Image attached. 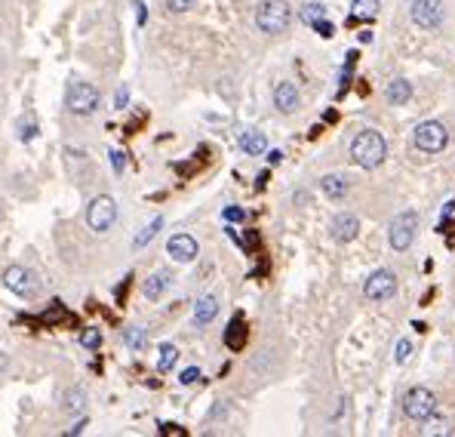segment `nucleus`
Returning a JSON list of instances; mask_svg holds the SVG:
<instances>
[{
  "mask_svg": "<svg viewBox=\"0 0 455 437\" xmlns=\"http://www.w3.org/2000/svg\"><path fill=\"white\" fill-rule=\"evenodd\" d=\"M387 157V142L382 139V133L375 130H360L357 136L351 139V161L360 166V170H375L382 166Z\"/></svg>",
  "mask_w": 455,
  "mask_h": 437,
  "instance_id": "obj_1",
  "label": "nucleus"
},
{
  "mask_svg": "<svg viewBox=\"0 0 455 437\" xmlns=\"http://www.w3.org/2000/svg\"><path fill=\"white\" fill-rule=\"evenodd\" d=\"M292 22V10L286 0H262L256 10V25L262 35H283Z\"/></svg>",
  "mask_w": 455,
  "mask_h": 437,
  "instance_id": "obj_2",
  "label": "nucleus"
},
{
  "mask_svg": "<svg viewBox=\"0 0 455 437\" xmlns=\"http://www.w3.org/2000/svg\"><path fill=\"white\" fill-rule=\"evenodd\" d=\"M99 102H102V96H99V90L92 87V83H87V80L68 83V92H65V105H68L71 114L89 117L99 108Z\"/></svg>",
  "mask_w": 455,
  "mask_h": 437,
  "instance_id": "obj_3",
  "label": "nucleus"
},
{
  "mask_svg": "<svg viewBox=\"0 0 455 437\" xmlns=\"http://www.w3.org/2000/svg\"><path fill=\"white\" fill-rule=\"evenodd\" d=\"M114 222H117V200L111 195L92 197L89 207H87V225H89V231L105 234V231L114 228Z\"/></svg>",
  "mask_w": 455,
  "mask_h": 437,
  "instance_id": "obj_4",
  "label": "nucleus"
},
{
  "mask_svg": "<svg viewBox=\"0 0 455 437\" xmlns=\"http://www.w3.org/2000/svg\"><path fill=\"white\" fill-rule=\"evenodd\" d=\"M412 142H416V148L425 151V154H440V151L449 145V133H446L440 121H425L412 133Z\"/></svg>",
  "mask_w": 455,
  "mask_h": 437,
  "instance_id": "obj_5",
  "label": "nucleus"
},
{
  "mask_svg": "<svg viewBox=\"0 0 455 437\" xmlns=\"http://www.w3.org/2000/svg\"><path fill=\"white\" fill-rule=\"evenodd\" d=\"M403 413H406L412 422H428V419L437 413V398L425 385H416V388H409L406 398H403Z\"/></svg>",
  "mask_w": 455,
  "mask_h": 437,
  "instance_id": "obj_6",
  "label": "nucleus"
},
{
  "mask_svg": "<svg viewBox=\"0 0 455 437\" xmlns=\"http://www.w3.org/2000/svg\"><path fill=\"white\" fill-rule=\"evenodd\" d=\"M4 287L10 290V293H15L19 299H35L37 296V290H40V283H37V277H35V271H28L25 265H10L4 271Z\"/></svg>",
  "mask_w": 455,
  "mask_h": 437,
  "instance_id": "obj_7",
  "label": "nucleus"
},
{
  "mask_svg": "<svg viewBox=\"0 0 455 437\" xmlns=\"http://www.w3.org/2000/svg\"><path fill=\"white\" fill-rule=\"evenodd\" d=\"M416 231H418V216L416 213H400V216H394L391 228H387V240H391V247L397 250V253H403V250L412 247Z\"/></svg>",
  "mask_w": 455,
  "mask_h": 437,
  "instance_id": "obj_8",
  "label": "nucleus"
},
{
  "mask_svg": "<svg viewBox=\"0 0 455 437\" xmlns=\"http://www.w3.org/2000/svg\"><path fill=\"white\" fill-rule=\"evenodd\" d=\"M409 16L418 28L425 31H434L440 28L443 19H446V10H443V0H412L409 6Z\"/></svg>",
  "mask_w": 455,
  "mask_h": 437,
  "instance_id": "obj_9",
  "label": "nucleus"
},
{
  "mask_svg": "<svg viewBox=\"0 0 455 437\" xmlns=\"http://www.w3.org/2000/svg\"><path fill=\"white\" fill-rule=\"evenodd\" d=\"M397 293V274L387 271V268H378V271L369 274V281L363 283V296L373 302H387Z\"/></svg>",
  "mask_w": 455,
  "mask_h": 437,
  "instance_id": "obj_10",
  "label": "nucleus"
},
{
  "mask_svg": "<svg viewBox=\"0 0 455 437\" xmlns=\"http://www.w3.org/2000/svg\"><path fill=\"white\" fill-rule=\"evenodd\" d=\"M166 253H170L175 262H194L197 259V240L191 234H173L170 243H166Z\"/></svg>",
  "mask_w": 455,
  "mask_h": 437,
  "instance_id": "obj_11",
  "label": "nucleus"
},
{
  "mask_svg": "<svg viewBox=\"0 0 455 437\" xmlns=\"http://www.w3.org/2000/svg\"><path fill=\"white\" fill-rule=\"evenodd\" d=\"M330 231H332L335 243H351L360 234V222H357V216H351V213H339L332 218V228Z\"/></svg>",
  "mask_w": 455,
  "mask_h": 437,
  "instance_id": "obj_12",
  "label": "nucleus"
},
{
  "mask_svg": "<svg viewBox=\"0 0 455 437\" xmlns=\"http://www.w3.org/2000/svg\"><path fill=\"white\" fill-rule=\"evenodd\" d=\"M274 108L280 114H292L299 108V90H296V83H289V80H283V83H277V90H274Z\"/></svg>",
  "mask_w": 455,
  "mask_h": 437,
  "instance_id": "obj_13",
  "label": "nucleus"
},
{
  "mask_svg": "<svg viewBox=\"0 0 455 437\" xmlns=\"http://www.w3.org/2000/svg\"><path fill=\"white\" fill-rule=\"evenodd\" d=\"M173 287V271H166V268H160V271H154L145 281V299H151V302H157L160 296H163L166 290Z\"/></svg>",
  "mask_w": 455,
  "mask_h": 437,
  "instance_id": "obj_14",
  "label": "nucleus"
},
{
  "mask_svg": "<svg viewBox=\"0 0 455 437\" xmlns=\"http://www.w3.org/2000/svg\"><path fill=\"white\" fill-rule=\"evenodd\" d=\"M320 188H323V195L330 200H342L344 195H348L351 182H348V176H342V173H330V176L320 179Z\"/></svg>",
  "mask_w": 455,
  "mask_h": 437,
  "instance_id": "obj_15",
  "label": "nucleus"
},
{
  "mask_svg": "<svg viewBox=\"0 0 455 437\" xmlns=\"http://www.w3.org/2000/svg\"><path fill=\"white\" fill-rule=\"evenodd\" d=\"M216 314H218V299H216V296L197 299V305H194V324H197V326H206V324L216 321Z\"/></svg>",
  "mask_w": 455,
  "mask_h": 437,
  "instance_id": "obj_16",
  "label": "nucleus"
},
{
  "mask_svg": "<svg viewBox=\"0 0 455 437\" xmlns=\"http://www.w3.org/2000/svg\"><path fill=\"white\" fill-rule=\"evenodd\" d=\"M385 99H387L391 105H406L409 99H412V83L403 80V78L391 80V83H387V90H385Z\"/></svg>",
  "mask_w": 455,
  "mask_h": 437,
  "instance_id": "obj_17",
  "label": "nucleus"
},
{
  "mask_svg": "<svg viewBox=\"0 0 455 437\" xmlns=\"http://www.w3.org/2000/svg\"><path fill=\"white\" fill-rule=\"evenodd\" d=\"M62 410H65V413H71V416L83 413V410H87V391H83L80 385H77V388H68L62 394Z\"/></svg>",
  "mask_w": 455,
  "mask_h": 437,
  "instance_id": "obj_18",
  "label": "nucleus"
},
{
  "mask_svg": "<svg viewBox=\"0 0 455 437\" xmlns=\"http://www.w3.org/2000/svg\"><path fill=\"white\" fill-rule=\"evenodd\" d=\"M240 148L247 151V154H265L268 151V139H265V133H256V130H249V133H243L240 136Z\"/></svg>",
  "mask_w": 455,
  "mask_h": 437,
  "instance_id": "obj_19",
  "label": "nucleus"
},
{
  "mask_svg": "<svg viewBox=\"0 0 455 437\" xmlns=\"http://www.w3.org/2000/svg\"><path fill=\"white\" fill-rule=\"evenodd\" d=\"M378 10H382V0H351V13L354 19H375Z\"/></svg>",
  "mask_w": 455,
  "mask_h": 437,
  "instance_id": "obj_20",
  "label": "nucleus"
},
{
  "mask_svg": "<svg viewBox=\"0 0 455 437\" xmlns=\"http://www.w3.org/2000/svg\"><path fill=\"white\" fill-rule=\"evenodd\" d=\"M225 342H228V348H243V342H247V326H243L240 317H234V321L228 324Z\"/></svg>",
  "mask_w": 455,
  "mask_h": 437,
  "instance_id": "obj_21",
  "label": "nucleus"
},
{
  "mask_svg": "<svg viewBox=\"0 0 455 437\" xmlns=\"http://www.w3.org/2000/svg\"><path fill=\"white\" fill-rule=\"evenodd\" d=\"M123 345L139 351L148 345V330H142V326H130V330H123Z\"/></svg>",
  "mask_w": 455,
  "mask_h": 437,
  "instance_id": "obj_22",
  "label": "nucleus"
},
{
  "mask_svg": "<svg viewBox=\"0 0 455 437\" xmlns=\"http://www.w3.org/2000/svg\"><path fill=\"white\" fill-rule=\"evenodd\" d=\"M160 228H163V216H154V218H151V222L145 225V228L139 231V238H136V250H142V247H145V243L154 240Z\"/></svg>",
  "mask_w": 455,
  "mask_h": 437,
  "instance_id": "obj_23",
  "label": "nucleus"
},
{
  "mask_svg": "<svg viewBox=\"0 0 455 437\" xmlns=\"http://www.w3.org/2000/svg\"><path fill=\"white\" fill-rule=\"evenodd\" d=\"M175 360H179V351H175V345H160V360H157V369L160 373H170V369L175 367Z\"/></svg>",
  "mask_w": 455,
  "mask_h": 437,
  "instance_id": "obj_24",
  "label": "nucleus"
},
{
  "mask_svg": "<svg viewBox=\"0 0 455 437\" xmlns=\"http://www.w3.org/2000/svg\"><path fill=\"white\" fill-rule=\"evenodd\" d=\"M301 19H305L308 25L326 19V6L323 4H305V10H301Z\"/></svg>",
  "mask_w": 455,
  "mask_h": 437,
  "instance_id": "obj_25",
  "label": "nucleus"
},
{
  "mask_svg": "<svg viewBox=\"0 0 455 437\" xmlns=\"http://www.w3.org/2000/svg\"><path fill=\"white\" fill-rule=\"evenodd\" d=\"M80 345H83V348H99V345H102V333H99L96 326L83 330V333H80Z\"/></svg>",
  "mask_w": 455,
  "mask_h": 437,
  "instance_id": "obj_26",
  "label": "nucleus"
},
{
  "mask_svg": "<svg viewBox=\"0 0 455 437\" xmlns=\"http://www.w3.org/2000/svg\"><path fill=\"white\" fill-rule=\"evenodd\" d=\"M394 357H397V364H406V360L412 357V342L409 339H400L397 342V355H394Z\"/></svg>",
  "mask_w": 455,
  "mask_h": 437,
  "instance_id": "obj_27",
  "label": "nucleus"
},
{
  "mask_svg": "<svg viewBox=\"0 0 455 437\" xmlns=\"http://www.w3.org/2000/svg\"><path fill=\"white\" fill-rule=\"evenodd\" d=\"M166 6H170L173 13H188L191 6H197V0H166Z\"/></svg>",
  "mask_w": 455,
  "mask_h": 437,
  "instance_id": "obj_28",
  "label": "nucleus"
},
{
  "mask_svg": "<svg viewBox=\"0 0 455 437\" xmlns=\"http://www.w3.org/2000/svg\"><path fill=\"white\" fill-rule=\"evenodd\" d=\"M197 379H200V369H197V367H188V369H185V373L179 376V382H182V385H194Z\"/></svg>",
  "mask_w": 455,
  "mask_h": 437,
  "instance_id": "obj_29",
  "label": "nucleus"
},
{
  "mask_svg": "<svg viewBox=\"0 0 455 437\" xmlns=\"http://www.w3.org/2000/svg\"><path fill=\"white\" fill-rule=\"evenodd\" d=\"M126 102H130V90L120 87V90H117V96H114V108H120V111H123Z\"/></svg>",
  "mask_w": 455,
  "mask_h": 437,
  "instance_id": "obj_30",
  "label": "nucleus"
},
{
  "mask_svg": "<svg viewBox=\"0 0 455 437\" xmlns=\"http://www.w3.org/2000/svg\"><path fill=\"white\" fill-rule=\"evenodd\" d=\"M243 216H247V213H243L240 207H228V209H225V218H228V222H240Z\"/></svg>",
  "mask_w": 455,
  "mask_h": 437,
  "instance_id": "obj_31",
  "label": "nucleus"
},
{
  "mask_svg": "<svg viewBox=\"0 0 455 437\" xmlns=\"http://www.w3.org/2000/svg\"><path fill=\"white\" fill-rule=\"evenodd\" d=\"M314 28H317V31H320V35H323V37H332V25L326 22V19H320V22H314Z\"/></svg>",
  "mask_w": 455,
  "mask_h": 437,
  "instance_id": "obj_32",
  "label": "nucleus"
},
{
  "mask_svg": "<svg viewBox=\"0 0 455 437\" xmlns=\"http://www.w3.org/2000/svg\"><path fill=\"white\" fill-rule=\"evenodd\" d=\"M111 164H114V170H117V173H123L126 161H123V154H120V151H111Z\"/></svg>",
  "mask_w": 455,
  "mask_h": 437,
  "instance_id": "obj_33",
  "label": "nucleus"
},
{
  "mask_svg": "<svg viewBox=\"0 0 455 437\" xmlns=\"http://www.w3.org/2000/svg\"><path fill=\"white\" fill-rule=\"evenodd\" d=\"M35 133H37V127H35V123H28V127H22L19 136H22V142H31V139H35Z\"/></svg>",
  "mask_w": 455,
  "mask_h": 437,
  "instance_id": "obj_34",
  "label": "nucleus"
},
{
  "mask_svg": "<svg viewBox=\"0 0 455 437\" xmlns=\"http://www.w3.org/2000/svg\"><path fill=\"white\" fill-rule=\"evenodd\" d=\"M6 367H10V355H4V351H0V376L6 373Z\"/></svg>",
  "mask_w": 455,
  "mask_h": 437,
  "instance_id": "obj_35",
  "label": "nucleus"
},
{
  "mask_svg": "<svg viewBox=\"0 0 455 437\" xmlns=\"http://www.w3.org/2000/svg\"><path fill=\"white\" fill-rule=\"evenodd\" d=\"M268 161H271V164H280V161H283V151H271V154H268Z\"/></svg>",
  "mask_w": 455,
  "mask_h": 437,
  "instance_id": "obj_36",
  "label": "nucleus"
},
{
  "mask_svg": "<svg viewBox=\"0 0 455 437\" xmlns=\"http://www.w3.org/2000/svg\"><path fill=\"white\" fill-rule=\"evenodd\" d=\"M0 218H4V200H0Z\"/></svg>",
  "mask_w": 455,
  "mask_h": 437,
  "instance_id": "obj_37",
  "label": "nucleus"
}]
</instances>
